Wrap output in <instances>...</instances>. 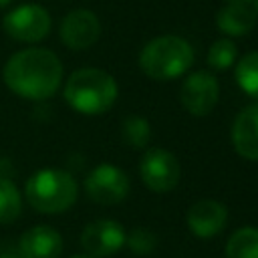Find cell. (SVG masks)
I'll return each mask as SVG.
<instances>
[{
  "label": "cell",
  "mask_w": 258,
  "mask_h": 258,
  "mask_svg": "<svg viewBox=\"0 0 258 258\" xmlns=\"http://www.w3.org/2000/svg\"><path fill=\"white\" fill-rule=\"evenodd\" d=\"M2 79L14 95L26 101H44L62 83V62L48 48H22L6 60Z\"/></svg>",
  "instance_id": "6da1fadb"
},
{
  "label": "cell",
  "mask_w": 258,
  "mask_h": 258,
  "mask_svg": "<svg viewBox=\"0 0 258 258\" xmlns=\"http://www.w3.org/2000/svg\"><path fill=\"white\" fill-rule=\"evenodd\" d=\"M117 81L103 69H79L64 83V101L81 115H103L117 101Z\"/></svg>",
  "instance_id": "7a4b0ae2"
},
{
  "label": "cell",
  "mask_w": 258,
  "mask_h": 258,
  "mask_svg": "<svg viewBox=\"0 0 258 258\" xmlns=\"http://www.w3.org/2000/svg\"><path fill=\"white\" fill-rule=\"evenodd\" d=\"M79 196L77 179L56 167H44L34 171L24 185V198L34 212L40 214H62Z\"/></svg>",
  "instance_id": "3957f363"
},
{
  "label": "cell",
  "mask_w": 258,
  "mask_h": 258,
  "mask_svg": "<svg viewBox=\"0 0 258 258\" xmlns=\"http://www.w3.org/2000/svg\"><path fill=\"white\" fill-rule=\"evenodd\" d=\"M194 62L191 44L175 34H163L149 40L139 52V69L155 81L181 77Z\"/></svg>",
  "instance_id": "277c9868"
},
{
  "label": "cell",
  "mask_w": 258,
  "mask_h": 258,
  "mask_svg": "<svg viewBox=\"0 0 258 258\" xmlns=\"http://www.w3.org/2000/svg\"><path fill=\"white\" fill-rule=\"evenodd\" d=\"M50 24H52V18H50L48 10L34 2L20 4L12 10H8L2 18L4 32L12 40L26 42V44H34V42H40L42 38H46L50 32Z\"/></svg>",
  "instance_id": "5b68a950"
},
{
  "label": "cell",
  "mask_w": 258,
  "mask_h": 258,
  "mask_svg": "<svg viewBox=\"0 0 258 258\" xmlns=\"http://www.w3.org/2000/svg\"><path fill=\"white\" fill-rule=\"evenodd\" d=\"M179 161L173 153L161 147H151L143 153L139 161V175L141 181L157 194L169 191L177 185L179 181Z\"/></svg>",
  "instance_id": "8992f818"
},
{
  "label": "cell",
  "mask_w": 258,
  "mask_h": 258,
  "mask_svg": "<svg viewBox=\"0 0 258 258\" xmlns=\"http://www.w3.org/2000/svg\"><path fill=\"white\" fill-rule=\"evenodd\" d=\"M85 194L103 206L119 204L129 194V177L117 165L101 163L85 177Z\"/></svg>",
  "instance_id": "52a82bcc"
},
{
  "label": "cell",
  "mask_w": 258,
  "mask_h": 258,
  "mask_svg": "<svg viewBox=\"0 0 258 258\" xmlns=\"http://www.w3.org/2000/svg\"><path fill=\"white\" fill-rule=\"evenodd\" d=\"M220 97V85L218 79L208 71H196L191 73L179 91L181 105L187 113L194 117H206L212 113Z\"/></svg>",
  "instance_id": "ba28073f"
},
{
  "label": "cell",
  "mask_w": 258,
  "mask_h": 258,
  "mask_svg": "<svg viewBox=\"0 0 258 258\" xmlns=\"http://www.w3.org/2000/svg\"><path fill=\"white\" fill-rule=\"evenodd\" d=\"M127 232L115 220H97L83 228L81 246L93 258H105L125 246Z\"/></svg>",
  "instance_id": "9c48e42d"
},
{
  "label": "cell",
  "mask_w": 258,
  "mask_h": 258,
  "mask_svg": "<svg viewBox=\"0 0 258 258\" xmlns=\"http://www.w3.org/2000/svg\"><path fill=\"white\" fill-rule=\"evenodd\" d=\"M60 40L71 50H85L93 46L101 36V22L93 10L77 8L71 10L62 20L58 28Z\"/></svg>",
  "instance_id": "30bf717a"
},
{
  "label": "cell",
  "mask_w": 258,
  "mask_h": 258,
  "mask_svg": "<svg viewBox=\"0 0 258 258\" xmlns=\"http://www.w3.org/2000/svg\"><path fill=\"white\" fill-rule=\"evenodd\" d=\"M16 248L20 258H58L62 252V236L48 224H36L22 232Z\"/></svg>",
  "instance_id": "8fae6325"
},
{
  "label": "cell",
  "mask_w": 258,
  "mask_h": 258,
  "mask_svg": "<svg viewBox=\"0 0 258 258\" xmlns=\"http://www.w3.org/2000/svg\"><path fill=\"white\" fill-rule=\"evenodd\" d=\"M228 222V210L216 200H200L187 212V228L200 238L216 236Z\"/></svg>",
  "instance_id": "7c38bea8"
},
{
  "label": "cell",
  "mask_w": 258,
  "mask_h": 258,
  "mask_svg": "<svg viewBox=\"0 0 258 258\" xmlns=\"http://www.w3.org/2000/svg\"><path fill=\"white\" fill-rule=\"evenodd\" d=\"M232 143L238 155L258 161V101L236 115L232 125Z\"/></svg>",
  "instance_id": "4fadbf2b"
},
{
  "label": "cell",
  "mask_w": 258,
  "mask_h": 258,
  "mask_svg": "<svg viewBox=\"0 0 258 258\" xmlns=\"http://www.w3.org/2000/svg\"><path fill=\"white\" fill-rule=\"evenodd\" d=\"M218 28L228 36H244L256 24V12L248 4H226L216 16Z\"/></svg>",
  "instance_id": "5bb4252c"
},
{
  "label": "cell",
  "mask_w": 258,
  "mask_h": 258,
  "mask_svg": "<svg viewBox=\"0 0 258 258\" xmlns=\"http://www.w3.org/2000/svg\"><path fill=\"white\" fill-rule=\"evenodd\" d=\"M22 214V194L18 185L10 179L0 175V224H12Z\"/></svg>",
  "instance_id": "9a60e30c"
},
{
  "label": "cell",
  "mask_w": 258,
  "mask_h": 258,
  "mask_svg": "<svg viewBox=\"0 0 258 258\" xmlns=\"http://www.w3.org/2000/svg\"><path fill=\"white\" fill-rule=\"evenodd\" d=\"M226 258H258V228L236 230L226 244Z\"/></svg>",
  "instance_id": "2e32d148"
},
{
  "label": "cell",
  "mask_w": 258,
  "mask_h": 258,
  "mask_svg": "<svg viewBox=\"0 0 258 258\" xmlns=\"http://www.w3.org/2000/svg\"><path fill=\"white\" fill-rule=\"evenodd\" d=\"M236 83L248 97L258 101V50L240 58L236 64Z\"/></svg>",
  "instance_id": "e0dca14e"
},
{
  "label": "cell",
  "mask_w": 258,
  "mask_h": 258,
  "mask_svg": "<svg viewBox=\"0 0 258 258\" xmlns=\"http://www.w3.org/2000/svg\"><path fill=\"white\" fill-rule=\"evenodd\" d=\"M121 135H123V141L133 147V149H143L149 139H151V127H149V121L139 117V115H129L123 119V125H121Z\"/></svg>",
  "instance_id": "ac0fdd59"
},
{
  "label": "cell",
  "mask_w": 258,
  "mask_h": 258,
  "mask_svg": "<svg viewBox=\"0 0 258 258\" xmlns=\"http://www.w3.org/2000/svg\"><path fill=\"white\" fill-rule=\"evenodd\" d=\"M236 56H238L236 44L230 38H220L208 50V64L216 71H226L236 62Z\"/></svg>",
  "instance_id": "d6986e66"
},
{
  "label": "cell",
  "mask_w": 258,
  "mask_h": 258,
  "mask_svg": "<svg viewBox=\"0 0 258 258\" xmlns=\"http://www.w3.org/2000/svg\"><path fill=\"white\" fill-rule=\"evenodd\" d=\"M125 244L135 252V254H149L153 252L155 244H157V238L151 230L147 228H135L129 232V236L125 238Z\"/></svg>",
  "instance_id": "ffe728a7"
},
{
  "label": "cell",
  "mask_w": 258,
  "mask_h": 258,
  "mask_svg": "<svg viewBox=\"0 0 258 258\" xmlns=\"http://www.w3.org/2000/svg\"><path fill=\"white\" fill-rule=\"evenodd\" d=\"M252 0H226V4H250Z\"/></svg>",
  "instance_id": "44dd1931"
},
{
  "label": "cell",
  "mask_w": 258,
  "mask_h": 258,
  "mask_svg": "<svg viewBox=\"0 0 258 258\" xmlns=\"http://www.w3.org/2000/svg\"><path fill=\"white\" fill-rule=\"evenodd\" d=\"M14 0H0V8H6V6H10Z\"/></svg>",
  "instance_id": "7402d4cb"
},
{
  "label": "cell",
  "mask_w": 258,
  "mask_h": 258,
  "mask_svg": "<svg viewBox=\"0 0 258 258\" xmlns=\"http://www.w3.org/2000/svg\"><path fill=\"white\" fill-rule=\"evenodd\" d=\"M71 258H93V256H89V254H75V256H71Z\"/></svg>",
  "instance_id": "603a6c76"
},
{
  "label": "cell",
  "mask_w": 258,
  "mask_h": 258,
  "mask_svg": "<svg viewBox=\"0 0 258 258\" xmlns=\"http://www.w3.org/2000/svg\"><path fill=\"white\" fill-rule=\"evenodd\" d=\"M252 4H254V12L258 14V0H252Z\"/></svg>",
  "instance_id": "cb8c5ba5"
}]
</instances>
